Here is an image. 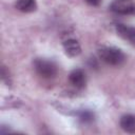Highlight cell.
Segmentation results:
<instances>
[{
    "label": "cell",
    "instance_id": "cell-1",
    "mask_svg": "<svg viewBox=\"0 0 135 135\" xmlns=\"http://www.w3.org/2000/svg\"><path fill=\"white\" fill-rule=\"evenodd\" d=\"M99 58L109 65L118 66L126 61L124 53L114 46H101L98 49Z\"/></svg>",
    "mask_w": 135,
    "mask_h": 135
},
{
    "label": "cell",
    "instance_id": "cell-2",
    "mask_svg": "<svg viewBox=\"0 0 135 135\" xmlns=\"http://www.w3.org/2000/svg\"><path fill=\"white\" fill-rule=\"evenodd\" d=\"M33 64L36 73L44 79H52L58 73L57 64L52 60L45 58H36Z\"/></svg>",
    "mask_w": 135,
    "mask_h": 135
},
{
    "label": "cell",
    "instance_id": "cell-3",
    "mask_svg": "<svg viewBox=\"0 0 135 135\" xmlns=\"http://www.w3.org/2000/svg\"><path fill=\"white\" fill-rule=\"evenodd\" d=\"M110 9L118 15L135 16V2L131 0H114L110 4Z\"/></svg>",
    "mask_w": 135,
    "mask_h": 135
},
{
    "label": "cell",
    "instance_id": "cell-4",
    "mask_svg": "<svg viewBox=\"0 0 135 135\" xmlns=\"http://www.w3.org/2000/svg\"><path fill=\"white\" fill-rule=\"evenodd\" d=\"M115 32L116 34L129 42L131 45L135 46V27L124 24V23H117L115 25Z\"/></svg>",
    "mask_w": 135,
    "mask_h": 135
},
{
    "label": "cell",
    "instance_id": "cell-5",
    "mask_svg": "<svg viewBox=\"0 0 135 135\" xmlns=\"http://www.w3.org/2000/svg\"><path fill=\"white\" fill-rule=\"evenodd\" d=\"M69 82L75 89L81 90L86 84V76L83 70L81 69H74L69 74Z\"/></svg>",
    "mask_w": 135,
    "mask_h": 135
},
{
    "label": "cell",
    "instance_id": "cell-6",
    "mask_svg": "<svg viewBox=\"0 0 135 135\" xmlns=\"http://www.w3.org/2000/svg\"><path fill=\"white\" fill-rule=\"evenodd\" d=\"M65 55L69 57H77L81 53V46L79 42L74 38H68L62 42Z\"/></svg>",
    "mask_w": 135,
    "mask_h": 135
},
{
    "label": "cell",
    "instance_id": "cell-7",
    "mask_svg": "<svg viewBox=\"0 0 135 135\" xmlns=\"http://www.w3.org/2000/svg\"><path fill=\"white\" fill-rule=\"evenodd\" d=\"M120 128L127 133L135 132V115L133 114H124L120 117L119 120Z\"/></svg>",
    "mask_w": 135,
    "mask_h": 135
},
{
    "label": "cell",
    "instance_id": "cell-8",
    "mask_svg": "<svg viewBox=\"0 0 135 135\" xmlns=\"http://www.w3.org/2000/svg\"><path fill=\"white\" fill-rule=\"evenodd\" d=\"M15 6L22 13H33L37 9L36 0H16Z\"/></svg>",
    "mask_w": 135,
    "mask_h": 135
},
{
    "label": "cell",
    "instance_id": "cell-9",
    "mask_svg": "<svg viewBox=\"0 0 135 135\" xmlns=\"http://www.w3.org/2000/svg\"><path fill=\"white\" fill-rule=\"evenodd\" d=\"M77 117L80 120V122L84 124H89L94 120V113L90 110H81L77 113Z\"/></svg>",
    "mask_w": 135,
    "mask_h": 135
},
{
    "label": "cell",
    "instance_id": "cell-10",
    "mask_svg": "<svg viewBox=\"0 0 135 135\" xmlns=\"http://www.w3.org/2000/svg\"><path fill=\"white\" fill-rule=\"evenodd\" d=\"M1 77H2V80L7 84V85H9L11 84V77H9V75H8V71L6 72V69H5V66H2V70H1Z\"/></svg>",
    "mask_w": 135,
    "mask_h": 135
},
{
    "label": "cell",
    "instance_id": "cell-11",
    "mask_svg": "<svg viewBox=\"0 0 135 135\" xmlns=\"http://www.w3.org/2000/svg\"><path fill=\"white\" fill-rule=\"evenodd\" d=\"M88 4H90V5H92V6H97V5H99L100 4V2H101V0H84Z\"/></svg>",
    "mask_w": 135,
    "mask_h": 135
}]
</instances>
